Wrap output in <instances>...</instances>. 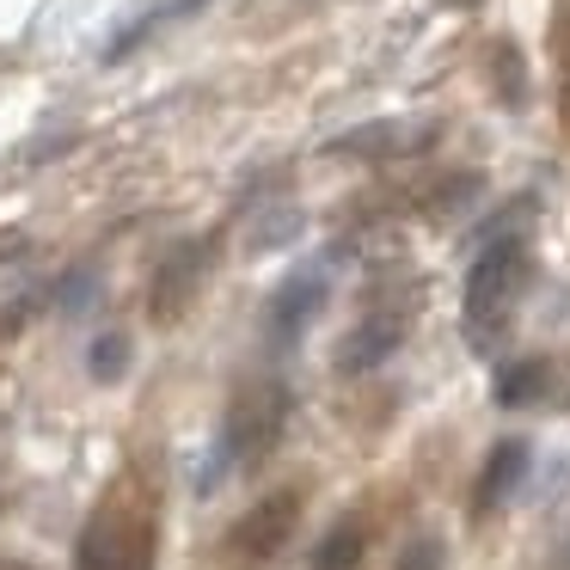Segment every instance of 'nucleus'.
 Here are the masks:
<instances>
[{
	"label": "nucleus",
	"instance_id": "f257e3e1",
	"mask_svg": "<svg viewBox=\"0 0 570 570\" xmlns=\"http://www.w3.org/2000/svg\"><path fill=\"white\" fill-rule=\"evenodd\" d=\"M528 271H533V252L521 234H503L491 246H479V258L466 271V332L479 350H491V337L509 325L521 288H528Z\"/></svg>",
	"mask_w": 570,
	"mask_h": 570
},
{
	"label": "nucleus",
	"instance_id": "f03ea898",
	"mask_svg": "<svg viewBox=\"0 0 570 570\" xmlns=\"http://www.w3.org/2000/svg\"><path fill=\"white\" fill-rule=\"evenodd\" d=\"M283 417H288V393H283V386H276V381L246 386V393L227 405L222 430H215V448L234 460V472H252V466H264V454L276 448Z\"/></svg>",
	"mask_w": 570,
	"mask_h": 570
},
{
	"label": "nucleus",
	"instance_id": "7ed1b4c3",
	"mask_svg": "<svg viewBox=\"0 0 570 570\" xmlns=\"http://www.w3.org/2000/svg\"><path fill=\"white\" fill-rule=\"evenodd\" d=\"M325 295H332V283H325L320 264H301V271H288L283 283H276L271 307H264V337H271V350H288V344H295V337L325 313Z\"/></svg>",
	"mask_w": 570,
	"mask_h": 570
},
{
	"label": "nucleus",
	"instance_id": "20e7f679",
	"mask_svg": "<svg viewBox=\"0 0 570 570\" xmlns=\"http://www.w3.org/2000/svg\"><path fill=\"white\" fill-rule=\"evenodd\" d=\"M295 521H301V491H271V497H258V503H252L246 515L234 521V528H227V552L264 564V558H276L288 540H295Z\"/></svg>",
	"mask_w": 570,
	"mask_h": 570
},
{
	"label": "nucleus",
	"instance_id": "39448f33",
	"mask_svg": "<svg viewBox=\"0 0 570 570\" xmlns=\"http://www.w3.org/2000/svg\"><path fill=\"white\" fill-rule=\"evenodd\" d=\"M399 344H405V313H393V307L362 313V320L344 332V344H337V374H368V368H381V362H393Z\"/></svg>",
	"mask_w": 570,
	"mask_h": 570
},
{
	"label": "nucleus",
	"instance_id": "423d86ee",
	"mask_svg": "<svg viewBox=\"0 0 570 570\" xmlns=\"http://www.w3.org/2000/svg\"><path fill=\"white\" fill-rule=\"evenodd\" d=\"M528 466H533V448L521 442V435H503V442L484 454V466H479V484H472V509H479V515H491L497 503H509V497L521 491V479H528Z\"/></svg>",
	"mask_w": 570,
	"mask_h": 570
},
{
	"label": "nucleus",
	"instance_id": "0eeeda50",
	"mask_svg": "<svg viewBox=\"0 0 570 570\" xmlns=\"http://www.w3.org/2000/svg\"><path fill=\"white\" fill-rule=\"evenodd\" d=\"M136 540H141V528H129L117 509H105V515H92L87 533H80L75 570H129V558H136Z\"/></svg>",
	"mask_w": 570,
	"mask_h": 570
},
{
	"label": "nucleus",
	"instance_id": "6e6552de",
	"mask_svg": "<svg viewBox=\"0 0 570 570\" xmlns=\"http://www.w3.org/2000/svg\"><path fill=\"white\" fill-rule=\"evenodd\" d=\"M209 258H215V252L209 246L197 252V239H190V246H178L173 258L160 264V276H154V313H160V320H173V313L197 295V276H203V264H209Z\"/></svg>",
	"mask_w": 570,
	"mask_h": 570
},
{
	"label": "nucleus",
	"instance_id": "1a4fd4ad",
	"mask_svg": "<svg viewBox=\"0 0 570 570\" xmlns=\"http://www.w3.org/2000/svg\"><path fill=\"white\" fill-rule=\"evenodd\" d=\"M435 124H399V117H381V124H362L337 136V154H417V141H430Z\"/></svg>",
	"mask_w": 570,
	"mask_h": 570
},
{
	"label": "nucleus",
	"instance_id": "9d476101",
	"mask_svg": "<svg viewBox=\"0 0 570 570\" xmlns=\"http://www.w3.org/2000/svg\"><path fill=\"white\" fill-rule=\"evenodd\" d=\"M546 381H552V368H546L540 356H521L509 362V368H497V405H533V399L546 393Z\"/></svg>",
	"mask_w": 570,
	"mask_h": 570
},
{
	"label": "nucleus",
	"instance_id": "9b49d317",
	"mask_svg": "<svg viewBox=\"0 0 570 570\" xmlns=\"http://www.w3.org/2000/svg\"><path fill=\"white\" fill-rule=\"evenodd\" d=\"M197 7H203V0H160V7H148V13L136 19V26H124V31H117V38H111V50H105V56H111V62H124V56L136 50L141 38H154V31H166L173 19L197 13Z\"/></svg>",
	"mask_w": 570,
	"mask_h": 570
},
{
	"label": "nucleus",
	"instance_id": "f8f14e48",
	"mask_svg": "<svg viewBox=\"0 0 570 570\" xmlns=\"http://www.w3.org/2000/svg\"><path fill=\"white\" fill-rule=\"evenodd\" d=\"M362 546H368V528H362V521H337L320 540V552H313V570H356Z\"/></svg>",
	"mask_w": 570,
	"mask_h": 570
},
{
	"label": "nucleus",
	"instance_id": "ddd939ff",
	"mask_svg": "<svg viewBox=\"0 0 570 570\" xmlns=\"http://www.w3.org/2000/svg\"><path fill=\"white\" fill-rule=\"evenodd\" d=\"M129 362H136V344H129V332H105L99 344L87 350V374L99 386H117L129 374Z\"/></svg>",
	"mask_w": 570,
	"mask_h": 570
},
{
	"label": "nucleus",
	"instance_id": "4468645a",
	"mask_svg": "<svg viewBox=\"0 0 570 570\" xmlns=\"http://www.w3.org/2000/svg\"><path fill=\"white\" fill-rule=\"evenodd\" d=\"M301 227H307V215L295 209V203H283V209H271L264 222H252V252H283V246H295L301 239Z\"/></svg>",
	"mask_w": 570,
	"mask_h": 570
},
{
	"label": "nucleus",
	"instance_id": "2eb2a0df",
	"mask_svg": "<svg viewBox=\"0 0 570 570\" xmlns=\"http://www.w3.org/2000/svg\"><path fill=\"white\" fill-rule=\"evenodd\" d=\"M491 68H497V87H503V99H509V105H528V75H521L515 43H497V50H491Z\"/></svg>",
	"mask_w": 570,
	"mask_h": 570
},
{
	"label": "nucleus",
	"instance_id": "dca6fc26",
	"mask_svg": "<svg viewBox=\"0 0 570 570\" xmlns=\"http://www.w3.org/2000/svg\"><path fill=\"white\" fill-rule=\"evenodd\" d=\"M448 564V546L435 540V533H417V540H405V552L393 558V570H442Z\"/></svg>",
	"mask_w": 570,
	"mask_h": 570
},
{
	"label": "nucleus",
	"instance_id": "f3484780",
	"mask_svg": "<svg viewBox=\"0 0 570 570\" xmlns=\"http://www.w3.org/2000/svg\"><path fill=\"white\" fill-rule=\"evenodd\" d=\"M472 190H484V178L479 173H460V178H448V185H435L430 209L435 215H454V209H466V203H472Z\"/></svg>",
	"mask_w": 570,
	"mask_h": 570
},
{
	"label": "nucleus",
	"instance_id": "a211bd4d",
	"mask_svg": "<svg viewBox=\"0 0 570 570\" xmlns=\"http://www.w3.org/2000/svg\"><path fill=\"white\" fill-rule=\"evenodd\" d=\"M87 283H92L87 271H80V276H68V283H62V313H80V301H87Z\"/></svg>",
	"mask_w": 570,
	"mask_h": 570
},
{
	"label": "nucleus",
	"instance_id": "6ab92c4d",
	"mask_svg": "<svg viewBox=\"0 0 570 570\" xmlns=\"http://www.w3.org/2000/svg\"><path fill=\"white\" fill-rule=\"evenodd\" d=\"M564 117H570V75H564Z\"/></svg>",
	"mask_w": 570,
	"mask_h": 570
},
{
	"label": "nucleus",
	"instance_id": "aec40b11",
	"mask_svg": "<svg viewBox=\"0 0 570 570\" xmlns=\"http://www.w3.org/2000/svg\"><path fill=\"white\" fill-rule=\"evenodd\" d=\"M454 7H479V0H454Z\"/></svg>",
	"mask_w": 570,
	"mask_h": 570
}]
</instances>
